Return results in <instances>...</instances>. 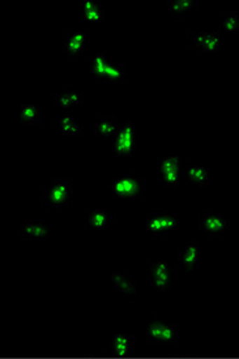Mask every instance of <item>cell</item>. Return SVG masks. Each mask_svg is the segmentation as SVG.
Here are the masks:
<instances>
[{"label": "cell", "instance_id": "cell-2", "mask_svg": "<svg viewBox=\"0 0 239 359\" xmlns=\"http://www.w3.org/2000/svg\"><path fill=\"white\" fill-rule=\"evenodd\" d=\"M109 195L116 198H136L143 195L144 182L135 175L118 177L110 180L106 186Z\"/></svg>", "mask_w": 239, "mask_h": 359}, {"label": "cell", "instance_id": "cell-12", "mask_svg": "<svg viewBox=\"0 0 239 359\" xmlns=\"http://www.w3.org/2000/svg\"><path fill=\"white\" fill-rule=\"evenodd\" d=\"M135 346V337L128 333H116L110 342L111 354L118 358H125L132 353Z\"/></svg>", "mask_w": 239, "mask_h": 359}, {"label": "cell", "instance_id": "cell-7", "mask_svg": "<svg viewBox=\"0 0 239 359\" xmlns=\"http://www.w3.org/2000/svg\"><path fill=\"white\" fill-rule=\"evenodd\" d=\"M157 169L161 184L166 187H175L181 175V160L178 156L163 157L157 162Z\"/></svg>", "mask_w": 239, "mask_h": 359}, {"label": "cell", "instance_id": "cell-21", "mask_svg": "<svg viewBox=\"0 0 239 359\" xmlns=\"http://www.w3.org/2000/svg\"><path fill=\"white\" fill-rule=\"evenodd\" d=\"M187 177L193 184H198L200 187H207L210 184V171L203 166L193 165L191 168H189Z\"/></svg>", "mask_w": 239, "mask_h": 359}, {"label": "cell", "instance_id": "cell-24", "mask_svg": "<svg viewBox=\"0 0 239 359\" xmlns=\"http://www.w3.org/2000/svg\"><path fill=\"white\" fill-rule=\"evenodd\" d=\"M221 29L228 32H238L239 12H230L221 20Z\"/></svg>", "mask_w": 239, "mask_h": 359}, {"label": "cell", "instance_id": "cell-16", "mask_svg": "<svg viewBox=\"0 0 239 359\" xmlns=\"http://www.w3.org/2000/svg\"><path fill=\"white\" fill-rule=\"evenodd\" d=\"M53 101L62 109H69L75 104H83L84 97L75 89H66L57 95H53Z\"/></svg>", "mask_w": 239, "mask_h": 359}, {"label": "cell", "instance_id": "cell-19", "mask_svg": "<svg viewBox=\"0 0 239 359\" xmlns=\"http://www.w3.org/2000/svg\"><path fill=\"white\" fill-rule=\"evenodd\" d=\"M95 131H96V135L101 137H106V139L114 137L115 133L118 131V128L115 126L114 118L113 116H100L97 119Z\"/></svg>", "mask_w": 239, "mask_h": 359}, {"label": "cell", "instance_id": "cell-8", "mask_svg": "<svg viewBox=\"0 0 239 359\" xmlns=\"http://www.w3.org/2000/svg\"><path fill=\"white\" fill-rule=\"evenodd\" d=\"M135 127L132 124H125L118 128L115 133L113 151L116 156H128L134 151L136 147Z\"/></svg>", "mask_w": 239, "mask_h": 359}, {"label": "cell", "instance_id": "cell-3", "mask_svg": "<svg viewBox=\"0 0 239 359\" xmlns=\"http://www.w3.org/2000/svg\"><path fill=\"white\" fill-rule=\"evenodd\" d=\"M92 72L98 81L121 83L125 77L123 65H115L106 57L105 54L97 53L92 60Z\"/></svg>", "mask_w": 239, "mask_h": 359}, {"label": "cell", "instance_id": "cell-6", "mask_svg": "<svg viewBox=\"0 0 239 359\" xmlns=\"http://www.w3.org/2000/svg\"><path fill=\"white\" fill-rule=\"evenodd\" d=\"M148 280H149V285L157 292L160 293L169 292L172 283V272L169 263L165 260L153 262L149 265Z\"/></svg>", "mask_w": 239, "mask_h": 359}, {"label": "cell", "instance_id": "cell-13", "mask_svg": "<svg viewBox=\"0 0 239 359\" xmlns=\"http://www.w3.org/2000/svg\"><path fill=\"white\" fill-rule=\"evenodd\" d=\"M86 36L83 32H72L67 33L63 39V50L66 55L71 59H77L83 54V48L86 43Z\"/></svg>", "mask_w": 239, "mask_h": 359}, {"label": "cell", "instance_id": "cell-15", "mask_svg": "<svg viewBox=\"0 0 239 359\" xmlns=\"http://www.w3.org/2000/svg\"><path fill=\"white\" fill-rule=\"evenodd\" d=\"M86 225L92 230H104L110 222V213L106 209L96 208L86 210Z\"/></svg>", "mask_w": 239, "mask_h": 359}, {"label": "cell", "instance_id": "cell-22", "mask_svg": "<svg viewBox=\"0 0 239 359\" xmlns=\"http://www.w3.org/2000/svg\"><path fill=\"white\" fill-rule=\"evenodd\" d=\"M84 16H86V21H89V22H96V21L104 20L105 18L104 11L101 10L95 1H90V0L84 1Z\"/></svg>", "mask_w": 239, "mask_h": 359}, {"label": "cell", "instance_id": "cell-14", "mask_svg": "<svg viewBox=\"0 0 239 359\" xmlns=\"http://www.w3.org/2000/svg\"><path fill=\"white\" fill-rule=\"evenodd\" d=\"M192 45L199 51L213 53L220 48V36L214 32H201L193 34Z\"/></svg>", "mask_w": 239, "mask_h": 359}, {"label": "cell", "instance_id": "cell-20", "mask_svg": "<svg viewBox=\"0 0 239 359\" xmlns=\"http://www.w3.org/2000/svg\"><path fill=\"white\" fill-rule=\"evenodd\" d=\"M111 276V280L114 283L115 287L121 292V293L125 294L127 297L132 298L136 294V284L131 278H128L125 274L122 273H110Z\"/></svg>", "mask_w": 239, "mask_h": 359}, {"label": "cell", "instance_id": "cell-5", "mask_svg": "<svg viewBox=\"0 0 239 359\" xmlns=\"http://www.w3.org/2000/svg\"><path fill=\"white\" fill-rule=\"evenodd\" d=\"M74 195V182L66 178H59L53 182L46 191L45 201L48 207L62 208L66 207Z\"/></svg>", "mask_w": 239, "mask_h": 359}, {"label": "cell", "instance_id": "cell-1", "mask_svg": "<svg viewBox=\"0 0 239 359\" xmlns=\"http://www.w3.org/2000/svg\"><path fill=\"white\" fill-rule=\"evenodd\" d=\"M178 213L170 210H157L145 221V229L153 238H163L178 229Z\"/></svg>", "mask_w": 239, "mask_h": 359}, {"label": "cell", "instance_id": "cell-23", "mask_svg": "<svg viewBox=\"0 0 239 359\" xmlns=\"http://www.w3.org/2000/svg\"><path fill=\"white\" fill-rule=\"evenodd\" d=\"M198 4L195 1L190 0H174V1H168V8L172 11V13L177 15H183L186 12L192 10L193 7H196Z\"/></svg>", "mask_w": 239, "mask_h": 359}, {"label": "cell", "instance_id": "cell-11", "mask_svg": "<svg viewBox=\"0 0 239 359\" xmlns=\"http://www.w3.org/2000/svg\"><path fill=\"white\" fill-rule=\"evenodd\" d=\"M179 262L184 269L195 271L199 266V243L196 241H189L182 243L178 251Z\"/></svg>", "mask_w": 239, "mask_h": 359}, {"label": "cell", "instance_id": "cell-18", "mask_svg": "<svg viewBox=\"0 0 239 359\" xmlns=\"http://www.w3.org/2000/svg\"><path fill=\"white\" fill-rule=\"evenodd\" d=\"M19 119L21 123L36 126L42 121L41 109L36 104H25L20 109Z\"/></svg>", "mask_w": 239, "mask_h": 359}, {"label": "cell", "instance_id": "cell-4", "mask_svg": "<svg viewBox=\"0 0 239 359\" xmlns=\"http://www.w3.org/2000/svg\"><path fill=\"white\" fill-rule=\"evenodd\" d=\"M145 336L151 344L172 345L178 341V328L175 324L163 319H154L146 325Z\"/></svg>", "mask_w": 239, "mask_h": 359}, {"label": "cell", "instance_id": "cell-9", "mask_svg": "<svg viewBox=\"0 0 239 359\" xmlns=\"http://www.w3.org/2000/svg\"><path fill=\"white\" fill-rule=\"evenodd\" d=\"M199 226L208 236H219L229 229V219L220 212H208L203 215Z\"/></svg>", "mask_w": 239, "mask_h": 359}, {"label": "cell", "instance_id": "cell-17", "mask_svg": "<svg viewBox=\"0 0 239 359\" xmlns=\"http://www.w3.org/2000/svg\"><path fill=\"white\" fill-rule=\"evenodd\" d=\"M54 130L59 136H72V135H81L83 133L81 127L75 122V118L72 115H63L57 121Z\"/></svg>", "mask_w": 239, "mask_h": 359}, {"label": "cell", "instance_id": "cell-10", "mask_svg": "<svg viewBox=\"0 0 239 359\" xmlns=\"http://www.w3.org/2000/svg\"><path fill=\"white\" fill-rule=\"evenodd\" d=\"M51 236V227L41 221H24L21 226V239L24 241H41Z\"/></svg>", "mask_w": 239, "mask_h": 359}]
</instances>
